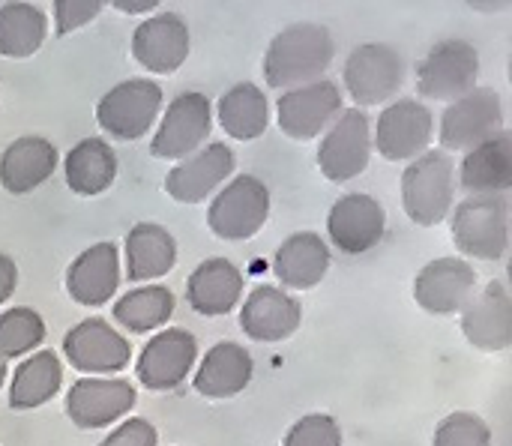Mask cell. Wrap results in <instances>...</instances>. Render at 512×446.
Instances as JSON below:
<instances>
[{
    "label": "cell",
    "instance_id": "41",
    "mask_svg": "<svg viewBox=\"0 0 512 446\" xmlns=\"http://www.w3.org/2000/svg\"><path fill=\"white\" fill-rule=\"evenodd\" d=\"M3 381H6V360L0 357V390H3Z\"/></svg>",
    "mask_w": 512,
    "mask_h": 446
},
{
    "label": "cell",
    "instance_id": "13",
    "mask_svg": "<svg viewBox=\"0 0 512 446\" xmlns=\"http://www.w3.org/2000/svg\"><path fill=\"white\" fill-rule=\"evenodd\" d=\"M66 360L84 375H114L132 360V345L108 321L87 318L63 336Z\"/></svg>",
    "mask_w": 512,
    "mask_h": 446
},
{
    "label": "cell",
    "instance_id": "9",
    "mask_svg": "<svg viewBox=\"0 0 512 446\" xmlns=\"http://www.w3.org/2000/svg\"><path fill=\"white\" fill-rule=\"evenodd\" d=\"M435 135V117L429 105L417 99L390 102L372 132V150H378L387 162H411L429 150Z\"/></svg>",
    "mask_w": 512,
    "mask_h": 446
},
{
    "label": "cell",
    "instance_id": "24",
    "mask_svg": "<svg viewBox=\"0 0 512 446\" xmlns=\"http://www.w3.org/2000/svg\"><path fill=\"white\" fill-rule=\"evenodd\" d=\"M240 297H243V273L228 258L201 261L186 282V300L204 318L228 315L240 303Z\"/></svg>",
    "mask_w": 512,
    "mask_h": 446
},
{
    "label": "cell",
    "instance_id": "20",
    "mask_svg": "<svg viewBox=\"0 0 512 446\" xmlns=\"http://www.w3.org/2000/svg\"><path fill=\"white\" fill-rule=\"evenodd\" d=\"M132 57L156 75L177 72L189 57V27L177 12L150 15L132 33Z\"/></svg>",
    "mask_w": 512,
    "mask_h": 446
},
{
    "label": "cell",
    "instance_id": "32",
    "mask_svg": "<svg viewBox=\"0 0 512 446\" xmlns=\"http://www.w3.org/2000/svg\"><path fill=\"white\" fill-rule=\"evenodd\" d=\"M45 33H48V21L39 6L21 3V0L0 6V54L3 57H12V60L30 57L45 42Z\"/></svg>",
    "mask_w": 512,
    "mask_h": 446
},
{
    "label": "cell",
    "instance_id": "37",
    "mask_svg": "<svg viewBox=\"0 0 512 446\" xmlns=\"http://www.w3.org/2000/svg\"><path fill=\"white\" fill-rule=\"evenodd\" d=\"M54 33L57 36H66L84 24H90L99 12H102V0H54Z\"/></svg>",
    "mask_w": 512,
    "mask_h": 446
},
{
    "label": "cell",
    "instance_id": "29",
    "mask_svg": "<svg viewBox=\"0 0 512 446\" xmlns=\"http://www.w3.org/2000/svg\"><path fill=\"white\" fill-rule=\"evenodd\" d=\"M63 177H66V186L81 198H93V195H102L105 189H111V183L117 177V156H114L111 144L102 138H81L66 153Z\"/></svg>",
    "mask_w": 512,
    "mask_h": 446
},
{
    "label": "cell",
    "instance_id": "23",
    "mask_svg": "<svg viewBox=\"0 0 512 446\" xmlns=\"http://www.w3.org/2000/svg\"><path fill=\"white\" fill-rule=\"evenodd\" d=\"M57 171V147L42 135H21L0 153V186L9 195H27Z\"/></svg>",
    "mask_w": 512,
    "mask_h": 446
},
{
    "label": "cell",
    "instance_id": "15",
    "mask_svg": "<svg viewBox=\"0 0 512 446\" xmlns=\"http://www.w3.org/2000/svg\"><path fill=\"white\" fill-rule=\"evenodd\" d=\"M477 288V270L465 258H435L414 279V300L429 315H456Z\"/></svg>",
    "mask_w": 512,
    "mask_h": 446
},
{
    "label": "cell",
    "instance_id": "22",
    "mask_svg": "<svg viewBox=\"0 0 512 446\" xmlns=\"http://www.w3.org/2000/svg\"><path fill=\"white\" fill-rule=\"evenodd\" d=\"M120 288V258L114 243L84 249L66 270V291L78 306H105Z\"/></svg>",
    "mask_w": 512,
    "mask_h": 446
},
{
    "label": "cell",
    "instance_id": "25",
    "mask_svg": "<svg viewBox=\"0 0 512 446\" xmlns=\"http://www.w3.org/2000/svg\"><path fill=\"white\" fill-rule=\"evenodd\" d=\"M459 183L468 195H507L512 186V135L498 132L486 144L465 153Z\"/></svg>",
    "mask_w": 512,
    "mask_h": 446
},
{
    "label": "cell",
    "instance_id": "31",
    "mask_svg": "<svg viewBox=\"0 0 512 446\" xmlns=\"http://www.w3.org/2000/svg\"><path fill=\"white\" fill-rule=\"evenodd\" d=\"M219 123L237 141H255L270 126V105L258 84L243 81L222 93L219 99Z\"/></svg>",
    "mask_w": 512,
    "mask_h": 446
},
{
    "label": "cell",
    "instance_id": "17",
    "mask_svg": "<svg viewBox=\"0 0 512 446\" xmlns=\"http://www.w3.org/2000/svg\"><path fill=\"white\" fill-rule=\"evenodd\" d=\"M234 174V150L222 141H213L192 156L180 159L165 174V192L180 204H201Z\"/></svg>",
    "mask_w": 512,
    "mask_h": 446
},
{
    "label": "cell",
    "instance_id": "10",
    "mask_svg": "<svg viewBox=\"0 0 512 446\" xmlns=\"http://www.w3.org/2000/svg\"><path fill=\"white\" fill-rule=\"evenodd\" d=\"M342 78L357 105L390 102L402 87V57L384 42H363L348 54Z\"/></svg>",
    "mask_w": 512,
    "mask_h": 446
},
{
    "label": "cell",
    "instance_id": "36",
    "mask_svg": "<svg viewBox=\"0 0 512 446\" xmlns=\"http://www.w3.org/2000/svg\"><path fill=\"white\" fill-rule=\"evenodd\" d=\"M282 446H342V429L330 414H306L288 429Z\"/></svg>",
    "mask_w": 512,
    "mask_h": 446
},
{
    "label": "cell",
    "instance_id": "34",
    "mask_svg": "<svg viewBox=\"0 0 512 446\" xmlns=\"http://www.w3.org/2000/svg\"><path fill=\"white\" fill-rule=\"evenodd\" d=\"M45 342V321L39 312L27 306H12L0 315V357H24L33 354Z\"/></svg>",
    "mask_w": 512,
    "mask_h": 446
},
{
    "label": "cell",
    "instance_id": "7",
    "mask_svg": "<svg viewBox=\"0 0 512 446\" xmlns=\"http://www.w3.org/2000/svg\"><path fill=\"white\" fill-rule=\"evenodd\" d=\"M504 129V102L492 87H474L471 93L453 99L441 114V144L447 150L468 153Z\"/></svg>",
    "mask_w": 512,
    "mask_h": 446
},
{
    "label": "cell",
    "instance_id": "18",
    "mask_svg": "<svg viewBox=\"0 0 512 446\" xmlns=\"http://www.w3.org/2000/svg\"><path fill=\"white\" fill-rule=\"evenodd\" d=\"M384 228H387L384 207L378 204V198L366 192H351L339 198L327 216L330 243L345 255H363L375 249L384 237Z\"/></svg>",
    "mask_w": 512,
    "mask_h": 446
},
{
    "label": "cell",
    "instance_id": "6",
    "mask_svg": "<svg viewBox=\"0 0 512 446\" xmlns=\"http://www.w3.org/2000/svg\"><path fill=\"white\" fill-rule=\"evenodd\" d=\"M480 54L465 39H441L417 66V90L426 99L453 102L477 87Z\"/></svg>",
    "mask_w": 512,
    "mask_h": 446
},
{
    "label": "cell",
    "instance_id": "27",
    "mask_svg": "<svg viewBox=\"0 0 512 446\" xmlns=\"http://www.w3.org/2000/svg\"><path fill=\"white\" fill-rule=\"evenodd\" d=\"M330 270V246L315 231H297L291 234L273 258L276 279L291 291H309L315 288Z\"/></svg>",
    "mask_w": 512,
    "mask_h": 446
},
{
    "label": "cell",
    "instance_id": "39",
    "mask_svg": "<svg viewBox=\"0 0 512 446\" xmlns=\"http://www.w3.org/2000/svg\"><path fill=\"white\" fill-rule=\"evenodd\" d=\"M15 285H18V267L9 255L0 252V306L15 294Z\"/></svg>",
    "mask_w": 512,
    "mask_h": 446
},
{
    "label": "cell",
    "instance_id": "38",
    "mask_svg": "<svg viewBox=\"0 0 512 446\" xmlns=\"http://www.w3.org/2000/svg\"><path fill=\"white\" fill-rule=\"evenodd\" d=\"M159 444V435L153 429V423L141 420V417H132L126 423H120L105 441L99 446H156Z\"/></svg>",
    "mask_w": 512,
    "mask_h": 446
},
{
    "label": "cell",
    "instance_id": "28",
    "mask_svg": "<svg viewBox=\"0 0 512 446\" xmlns=\"http://www.w3.org/2000/svg\"><path fill=\"white\" fill-rule=\"evenodd\" d=\"M177 264V243L171 231L156 222H138L126 234V276L129 282H153Z\"/></svg>",
    "mask_w": 512,
    "mask_h": 446
},
{
    "label": "cell",
    "instance_id": "33",
    "mask_svg": "<svg viewBox=\"0 0 512 446\" xmlns=\"http://www.w3.org/2000/svg\"><path fill=\"white\" fill-rule=\"evenodd\" d=\"M174 315V294L165 285H144L114 303V321L129 333H150Z\"/></svg>",
    "mask_w": 512,
    "mask_h": 446
},
{
    "label": "cell",
    "instance_id": "8",
    "mask_svg": "<svg viewBox=\"0 0 512 446\" xmlns=\"http://www.w3.org/2000/svg\"><path fill=\"white\" fill-rule=\"evenodd\" d=\"M372 159V126L360 108L342 111L321 138L318 168L330 183H348L369 168Z\"/></svg>",
    "mask_w": 512,
    "mask_h": 446
},
{
    "label": "cell",
    "instance_id": "21",
    "mask_svg": "<svg viewBox=\"0 0 512 446\" xmlns=\"http://www.w3.org/2000/svg\"><path fill=\"white\" fill-rule=\"evenodd\" d=\"M300 321H303L300 300L273 285H258L255 291H249L240 309V330L252 342H282L297 333Z\"/></svg>",
    "mask_w": 512,
    "mask_h": 446
},
{
    "label": "cell",
    "instance_id": "12",
    "mask_svg": "<svg viewBox=\"0 0 512 446\" xmlns=\"http://www.w3.org/2000/svg\"><path fill=\"white\" fill-rule=\"evenodd\" d=\"M210 126H213L210 99L198 90H186L165 108L150 153L156 159H171V162L186 159L195 150H201V144L210 135Z\"/></svg>",
    "mask_w": 512,
    "mask_h": 446
},
{
    "label": "cell",
    "instance_id": "30",
    "mask_svg": "<svg viewBox=\"0 0 512 446\" xmlns=\"http://www.w3.org/2000/svg\"><path fill=\"white\" fill-rule=\"evenodd\" d=\"M63 384V366L54 351H33L12 375L9 384V408L33 411L48 405Z\"/></svg>",
    "mask_w": 512,
    "mask_h": 446
},
{
    "label": "cell",
    "instance_id": "35",
    "mask_svg": "<svg viewBox=\"0 0 512 446\" xmlns=\"http://www.w3.org/2000/svg\"><path fill=\"white\" fill-rule=\"evenodd\" d=\"M432 446H492V429L480 414L456 411L438 423Z\"/></svg>",
    "mask_w": 512,
    "mask_h": 446
},
{
    "label": "cell",
    "instance_id": "16",
    "mask_svg": "<svg viewBox=\"0 0 512 446\" xmlns=\"http://www.w3.org/2000/svg\"><path fill=\"white\" fill-rule=\"evenodd\" d=\"M195 360H198L195 336L183 327H168L144 345L135 375L147 390H174L186 381Z\"/></svg>",
    "mask_w": 512,
    "mask_h": 446
},
{
    "label": "cell",
    "instance_id": "5",
    "mask_svg": "<svg viewBox=\"0 0 512 446\" xmlns=\"http://www.w3.org/2000/svg\"><path fill=\"white\" fill-rule=\"evenodd\" d=\"M162 111V87L153 78L114 84L96 102V123L117 141H135L150 132Z\"/></svg>",
    "mask_w": 512,
    "mask_h": 446
},
{
    "label": "cell",
    "instance_id": "1",
    "mask_svg": "<svg viewBox=\"0 0 512 446\" xmlns=\"http://www.w3.org/2000/svg\"><path fill=\"white\" fill-rule=\"evenodd\" d=\"M336 54V42L324 24L315 21H297L279 30L264 54V78L270 87L294 90L312 81H321V75L330 69Z\"/></svg>",
    "mask_w": 512,
    "mask_h": 446
},
{
    "label": "cell",
    "instance_id": "19",
    "mask_svg": "<svg viewBox=\"0 0 512 446\" xmlns=\"http://www.w3.org/2000/svg\"><path fill=\"white\" fill-rule=\"evenodd\" d=\"M465 339L486 354L507 351L512 342V297L501 279L489 282L462 309Z\"/></svg>",
    "mask_w": 512,
    "mask_h": 446
},
{
    "label": "cell",
    "instance_id": "11",
    "mask_svg": "<svg viewBox=\"0 0 512 446\" xmlns=\"http://www.w3.org/2000/svg\"><path fill=\"white\" fill-rule=\"evenodd\" d=\"M342 114V90L336 81H312L294 90H285L276 102L279 129L294 141H312L330 129Z\"/></svg>",
    "mask_w": 512,
    "mask_h": 446
},
{
    "label": "cell",
    "instance_id": "40",
    "mask_svg": "<svg viewBox=\"0 0 512 446\" xmlns=\"http://www.w3.org/2000/svg\"><path fill=\"white\" fill-rule=\"evenodd\" d=\"M117 12H129V15H138V12H153L159 3L156 0H114L111 3Z\"/></svg>",
    "mask_w": 512,
    "mask_h": 446
},
{
    "label": "cell",
    "instance_id": "14",
    "mask_svg": "<svg viewBox=\"0 0 512 446\" xmlns=\"http://www.w3.org/2000/svg\"><path fill=\"white\" fill-rule=\"evenodd\" d=\"M138 402V393L129 381L120 378H81L66 393V414L69 420L84 429H105L126 417Z\"/></svg>",
    "mask_w": 512,
    "mask_h": 446
},
{
    "label": "cell",
    "instance_id": "3",
    "mask_svg": "<svg viewBox=\"0 0 512 446\" xmlns=\"http://www.w3.org/2000/svg\"><path fill=\"white\" fill-rule=\"evenodd\" d=\"M453 243L477 261H498L510 249V201L507 195H468L453 210Z\"/></svg>",
    "mask_w": 512,
    "mask_h": 446
},
{
    "label": "cell",
    "instance_id": "2",
    "mask_svg": "<svg viewBox=\"0 0 512 446\" xmlns=\"http://www.w3.org/2000/svg\"><path fill=\"white\" fill-rule=\"evenodd\" d=\"M456 198V165L444 150H426L402 174V207L414 225L432 228L447 219Z\"/></svg>",
    "mask_w": 512,
    "mask_h": 446
},
{
    "label": "cell",
    "instance_id": "26",
    "mask_svg": "<svg viewBox=\"0 0 512 446\" xmlns=\"http://www.w3.org/2000/svg\"><path fill=\"white\" fill-rule=\"evenodd\" d=\"M255 363L249 357V351L243 345L234 342H219L213 345L204 357L201 366L195 372V393H201L204 399H234L237 393H243L252 381Z\"/></svg>",
    "mask_w": 512,
    "mask_h": 446
},
{
    "label": "cell",
    "instance_id": "4",
    "mask_svg": "<svg viewBox=\"0 0 512 446\" xmlns=\"http://www.w3.org/2000/svg\"><path fill=\"white\" fill-rule=\"evenodd\" d=\"M270 216V189L252 174L228 180L207 207V225L219 240H249Z\"/></svg>",
    "mask_w": 512,
    "mask_h": 446
}]
</instances>
